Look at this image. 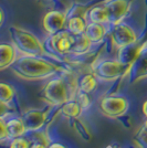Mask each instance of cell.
<instances>
[{
    "mask_svg": "<svg viewBox=\"0 0 147 148\" xmlns=\"http://www.w3.org/2000/svg\"><path fill=\"white\" fill-rule=\"evenodd\" d=\"M48 148H65V147L63 145H61V144H59V143H54V144H51Z\"/></svg>",
    "mask_w": 147,
    "mask_h": 148,
    "instance_id": "cell-29",
    "label": "cell"
},
{
    "mask_svg": "<svg viewBox=\"0 0 147 148\" xmlns=\"http://www.w3.org/2000/svg\"><path fill=\"white\" fill-rule=\"evenodd\" d=\"M85 19L87 22H95V23H102V25H110V17L106 7L103 5L94 6L91 9L86 10Z\"/></svg>",
    "mask_w": 147,
    "mask_h": 148,
    "instance_id": "cell-13",
    "label": "cell"
},
{
    "mask_svg": "<svg viewBox=\"0 0 147 148\" xmlns=\"http://www.w3.org/2000/svg\"><path fill=\"white\" fill-rule=\"evenodd\" d=\"M31 144L28 139L23 137H17L13 138V140L10 144V148H30Z\"/></svg>",
    "mask_w": 147,
    "mask_h": 148,
    "instance_id": "cell-22",
    "label": "cell"
},
{
    "mask_svg": "<svg viewBox=\"0 0 147 148\" xmlns=\"http://www.w3.org/2000/svg\"><path fill=\"white\" fill-rule=\"evenodd\" d=\"M74 42V36L67 29L49 36L44 42L45 51L55 56H67L71 53V49Z\"/></svg>",
    "mask_w": 147,
    "mask_h": 148,
    "instance_id": "cell-5",
    "label": "cell"
},
{
    "mask_svg": "<svg viewBox=\"0 0 147 148\" xmlns=\"http://www.w3.org/2000/svg\"><path fill=\"white\" fill-rule=\"evenodd\" d=\"M14 95L16 91L11 84L7 82H0V102L9 104L12 102Z\"/></svg>",
    "mask_w": 147,
    "mask_h": 148,
    "instance_id": "cell-21",
    "label": "cell"
},
{
    "mask_svg": "<svg viewBox=\"0 0 147 148\" xmlns=\"http://www.w3.org/2000/svg\"><path fill=\"white\" fill-rule=\"evenodd\" d=\"M5 19H6V14H5V11H3V9L0 7V27L3 25V22H5Z\"/></svg>",
    "mask_w": 147,
    "mask_h": 148,
    "instance_id": "cell-27",
    "label": "cell"
},
{
    "mask_svg": "<svg viewBox=\"0 0 147 148\" xmlns=\"http://www.w3.org/2000/svg\"><path fill=\"white\" fill-rule=\"evenodd\" d=\"M92 45L93 43L91 42V40L86 37L85 33L74 36V42L72 45V49H71V53L75 54V56L85 54L91 50Z\"/></svg>",
    "mask_w": 147,
    "mask_h": 148,
    "instance_id": "cell-17",
    "label": "cell"
},
{
    "mask_svg": "<svg viewBox=\"0 0 147 148\" xmlns=\"http://www.w3.org/2000/svg\"><path fill=\"white\" fill-rule=\"evenodd\" d=\"M82 106L75 101H67L61 107L62 115L67 118H78L82 114Z\"/></svg>",
    "mask_w": 147,
    "mask_h": 148,
    "instance_id": "cell-19",
    "label": "cell"
},
{
    "mask_svg": "<svg viewBox=\"0 0 147 148\" xmlns=\"http://www.w3.org/2000/svg\"><path fill=\"white\" fill-rule=\"evenodd\" d=\"M8 137H9V133H8L7 122H5L2 117H0V140H3Z\"/></svg>",
    "mask_w": 147,
    "mask_h": 148,
    "instance_id": "cell-24",
    "label": "cell"
},
{
    "mask_svg": "<svg viewBox=\"0 0 147 148\" xmlns=\"http://www.w3.org/2000/svg\"><path fill=\"white\" fill-rule=\"evenodd\" d=\"M111 39L113 44L121 49L124 47H127L131 44L137 42V33L135 29L126 22H120L117 25H113L111 31Z\"/></svg>",
    "mask_w": 147,
    "mask_h": 148,
    "instance_id": "cell-7",
    "label": "cell"
},
{
    "mask_svg": "<svg viewBox=\"0 0 147 148\" xmlns=\"http://www.w3.org/2000/svg\"><path fill=\"white\" fill-rule=\"evenodd\" d=\"M143 48V45H137L136 43L124 47L120 49L118 52V59L121 62L127 64V65H132L134 61L137 59L138 54L141 53V50Z\"/></svg>",
    "mask_w": 147,
    "mask_h": 148,
    "instance_id": "cell-16",
    "label": "cell"
},
{
    "mask_svg": "<svg viewBox=\"0 0 147 148\" xmlns=\"http://www.w3.org/2000/svg\"><path fill=\"white\" fill-rule=\"evenodd\" d=\"M86 25H87V21L85 19V16H80V14H71L70 17L67 16L65 29L73 36L84 33Z\"/></svg>",
    "mask_w": 147,
    "mask_h": 148,
    "instance_id": "cell-14",
    "label": "cell"
},
{
    "mask_svg": "<svg viewBox=\"0 0 147 148\" xmlns=\"http://www.w3.org/2000/svg\"><path fill=\"white\" fill-rule=\"evenodd\" d=\"M144 127H145V128L147 130V119L145 121V123H144Z\"/></svg>",
    "mask_w": 147,
    "mask_h": 148,
    "instance_id": "cell-31",
    "label": "cell"
},
{
    "mask_svg": "<svg viewBox=\"0 0 147 148\" xmlns=\"http://www.w3.org/2000/svg\"><path fill=\"white\" fill-rule=\"evenodd\" d=\"M71 87L64 75L53 77L43 88V96L52 105H63L69 101Z\"/></svg>",
    "mask_w": 147,
    "mask_h": 148,
    "instance_id": "cell-3",
    "label": "cell"
},
{
    "mask_svg": "<svg viewBox=\"0 0 147 148\" xmlns=\"http://www.w3.org/2000/svg\"><path fill=\"white\" fill-rule=\"evenodd\" d=\"M13 73L25 80H42L50 77L63 69L41 56H21L11 65Z\"/></svg>",
    "mask_w": 147,
    "mask_h": 148,
    "instance_id": "cell-1",
    "label": "cell"
},
{
    "mask_svg": "<svg viewBox=\"0 0 147 148\" xmlns=\"http://www.w3.org/2000/svg\"><path fill=\"white\" fill-rule=\"evenodd\" d=\"M22 121L25 123L27 130L37 132L41 130L45 123V115L40 110H29L22 115Z\"/></svg>",
    "mask_w": 147,
    "mask_h": 148,
    "instance_id": "cell-11",
    "label": "cell"
},
{
    "mask_svg": "<svg viewBox=\"0 0 147 148\" xmlns=\"http://www.w3.org/2000/svg\"><path fill=\"white\" fill-rule=\"evenodd\" d=\"M8 110H9L8 104L0 102V117H3V116H5V114L8 112Z\"/></svg>",
    "mask_w": 147,
    "mask_h": 148,
    "instance_id": "cell-26",
    "label": "cell"
},
{
    "mask_svg": "<svg viewBox=\"0 0 147 148\" xmlns=\"http://www.w3.org/2000/svg\"><path fill=\"white\" fill-rule=\"evenodd\" d=\"M129 108L128 99L124 96H106L100 103V111L109 118H118Z\"/></svg>",
    "mask_w": 147,
    "mask_h": 148,
    "instance_id": "cell-6",
    "label": "cell"
},
{
    "mask_svg": "<svg viewBox=\"0 0 147 148\" xmlns=\"http://www.w3.org/2000/svg\"><path fill=\"white\" fill-rule=\"evenodd\" d=\"M30 148H48V147L45 145H43L42 143H34V144L31 145Z\"/></svg>",
    "mask_w": 147,
    "mask_h": 148,
    "instance_id": "cell-28",
    "label": "cell"
},
{
    "mask_svg": "<svg viewBox=\"0 0 147 148\" xmlns=\"http://www.w3.org/2000/svg\"><path fill=\"white\" fill-rule=\"evenodd\" d=\"M129 74L132 82H137L147 77V48H145V45H143L141 53L132 64Z\"/></svg>",
    "mask_w": 147,
    "mask_h": 148,
    "instance_id": "cell-10",
    "label": "cell"
},
{
    "mask_svg": "<svg viewBox=\"0 0 147 148\" xmlns=\"http://www.w3.org/2000/svg\"><path fill=\"white\" fill-rule=\"evenodd\" d=\"M67 21V14L61 10H51L43 17V29L47 34H54L56 32L65 29Z\"/></svg>",
    "mask_w": 147,
    "mask_h": 148,
    "instance_id": "cell-8",
    "label": "cell"
},
{
    "mask_svg": "<svg viewBox=\"0 0 147 148\" xmlns=\"http://www.w3.org/2000/svg\"><path fill=\"white\" fill-rule=\"evenodd\" d=\"M142 110H143V114L145 115V117H147V99L144 102V104H143V107H142Z\"/></svg>",
    "mask_w": 147,
    "mask_h": 148,
    "instance_id": "cell-30",
    "label": "cell"
},
{
    "mask_svg": "<svg viewBox=\"0 0 147 148\" xmlns=\"http://www.w3.org/2000/svg\"><path fill=\"white\" fill-rule=\"evenodd\" d=\"M86 37L91 40V42L94 43H100L103 41L106 33H107V29L105 25L102 23H95V22H87L86 25L85 32Z\"/></svg>",
    "mask_w": 147,
    "mask_h": 148,
    "instance_id": "cell-15",
    "label": "cell"
},
{
    "mask_svg": "<svg viewBox=\"0 0 147 148\" xmlns=\"http://www.w3.org/2000/svg\"><path fill=\"white\" fill-rule=\"evenodd\" d=\"M78 84H79V90L81 92L90 94L96 88V85H98L96 76L94 74H85L81 76L80 80L78 81Z\"/></svg>",
    "mask_w": 147,
    "mask_h": 148,
    "instance_id": "cell-20",
    "label": "cell"
},
{
    "mask_svg": "<svg viewBox=\"0 0 147 148\" xmlns=\"http://www.w3.org/2000/svg\"><path fill=\"white\" fill-rule=\"evenodd\" d=\"M7 127H8V133L9 137L11 138H17L21 137L25 134L27 128L25 126V123L22 121V118H11L7 122Z\"/></svg>",
    "mask_w": 147,
    "mask_h": 148,
    "instance_id": "cell-18",
    "label": "cell"
},
{
    "mask_svg": "<svg viewBox=\"0 0 147 148\" xmlns=\"http://www.w3.org/2000/svg\"><path fill=\"white\" fill-rule=\"evenodd\" d=\"M137 139H138V142L141 143L142 145L147 146V130L144 126H143L142 130L138 132V134H137Z\"/></svg>",
    "mask_w": 147,
    "mask_h": 148,
    "instance_id": "cell-25",
    "label": "cell"
},
{
    "mask_svg": "<svg viewBox=\"0 0 147 148\" xmlns=\"http://www.w3.org/2000/svg\"><path fill=\"white\" fill-rule=\"evenodd\" d=\"M17 60V49L13 43L1 42L0 43V71L11 68Z\"/></svg>",
    "mask_w": 147,
    "mask_h": 148,
    "instance_id": "cell-12",
    "label": "cell"
},
{
    "mask_svg": "<svg viewBox=\"0 0 147 148\" xmlns=\"http://www.w3.org/2000/svg\"><path fill=\"white\" fill-rule=\"evenodd\" d=\"M132 65H127L120 60H102L94 64L93 74L102 81H114L128 73Z\"/></svg>",
    "mask_w": 147,
    "mask_h": 148,
    "instance_id": "cell-4",
    "label": "cell"
},
{
    "mask_svg": "<svg viewBox=\"0 0 147 148\" xmlns=\"http://www.w3.org/2000/svg\"><path fill=\"white\" fill-rule=\"evenodd\" d=\"M9 33L13 45L22 56H43L47 52L41 40L31 31L11 25Z\"/></svg>",
    "mask_w": 147,
    "mask_h": 148,
    "instance_id": "cell-2",
    "label": "cell"
},
{
    "mask_svg": "<svg viewBox=\"0 0 147 148\" xmlns=\"http://www.w3.org/2000/svg\"><path fill=\"white\" fill-rule=\"evenodd\" d=\"M78 102L82 106V108H86L91 105V99L89 96V93L81 92L78 93Z\"/></svg>",
    "mask_w": 147,
    "mask_h": 148,
    "instance_id": "cell-23",
    "label": "cell"
},
{
    "mask_svg": "<svg viewBox=\"0 0 147 148\" xmlns=\"http://www.w3.org/2000/svg\"><path fill=\"white\" fill-rule=\"evenodd\" d=\"M109 11L110 25H115L122 22L129 11V0H106L104 2Z\"/></svg>",
    "mask_w": 147,
    "mask_h": 148,
    "instance_id": "cell-9",
    "label": "cell"
},
{
    "mask_svg": "<svg viewBox=\"0 0 147 148\" xmlns=\"http://www.w3.org/2000/svg\"><path fill=\"white\" fill-rule=\"evenodd\" d=\"M47 1H50V0H47Z\"/></svg>",
    "mask_w": 147,
    "mask_h": 148,
    "instance_id": "cell-32",
    "label": "cell"
}]
</instances>
